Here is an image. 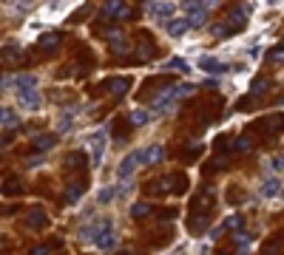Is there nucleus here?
Here are the masks:
<instances>
[{"instance_id": "39448f33", "label": "nucleus", "mask_w": 284, "mask_h": 255, "mask_svg": "<svg viewBox=\"0 0 284 255\" xmlns=\"http://www.w3.org/2000/svg\"><path fill=\"white\" fill-rule=\"evenodd\" d=\"M248 11H250V6H239V9H233L230 14L224 17V26L230 28V31H242L244 23H248V17H250Z\"/></svg>"}, {"instance_id": "f3484780", "label": "nucleus", "mask_w": 284, "mask_h": 255, "mask_svg": "<svg viewBox=\"0 0 284 255\" xmlns=\"http://www.w3.org/2000/svg\"><path fill=\"white\" fill-rule=\"evenodd\" d=\"M128 119H131V125L142 128V125H148L154 119V114H151V111H142V108H136V111H131V116H128Z\"/></svg>"}, {"instance_id": "f8f14e48", "label": "nucleus", "mask_w": 284, "mask_h": 255, "mask_svg": "<svg viewBox=\"0 0 284 255\" xmlns=\"http://www.w3.org/2000/svg\"><path fill=\"white\" fill-rule=\"evenodd\" d=\"M12 82H14L18 94H23V91H37V77H34V74H20V77H12Z\"/></svg>"}, {"instance_id": "b1692460", "label": "nucleus", "mask_w": 284, "mask_h": 255, "mask_svg": "<svg viewBox=\"0 0 284 255\" xmlns=\"http://www.w3.org/2000/svg\"><path fill=\"white\" fill-rule=\"evenodd\" d=\"M151 54H154V45L148 43V40H142V43H140V48H136V60H140V62H145L148 57H151Z\"/></svg>"}, {"instance_id": "9d476101", "label": "nucleus", "mask_w": 284, "mask_h": 255, "mask_svg": "<svg viewBox=\"0 0 284 255\" xmlns=\"http://www.w3.org/2000/svg\"><path fill=\"white\" fill-rule=\"evenodd\" d=\"M108 45H111L114 54H128V43H125V34L120 28H111V31H108Z\"/></svg>"}, {"instance_id": "cd10ccee", "label": "nucleus", "mask_w": 284, "mask_h": 255, "mask_svg": "<svg viewBox=\"0 0 284 255\" xmlns=\"http://www.w3.org/2000/svg\"><path fill=\"white\" fill-rule=\"evenodd\" d=\"M71 125H74V114H62L60 122H57V131L66 133V131H71Z\"/></svg>"}, {"instance_id": "f257e3e1", "label": "nucleus", "mask_w": 284, "mask_h": 255, "mask_svg": "<svg viewBox=\"0 0 284 255\" xmlns=\"http://www.w3.org/2000/svg\"><path fill=\"white\" fill-rule=\"evenodd\" d=\"M188 94H194V85H188V82H179V85H174V88H165L160 94V97L154 99V114H168V111H174V105H176L182 97H188Z\"/></svg>"}, {"instance_id": "0eeeda50", "label": "nucleus", "mask_w": 284, "mask_h": 255, "mask_svg": "<svg viewBox=\"0 0 284 255\" xmlns=\"http://www.w3.org/2000/svg\"><path fill=\"white\" fill-rule=\"evenodd\" d=\"M136 153H140V150H136ZM136 153H128V156L120 162V167H116V176L122 179V182H128V179L134 176V170L140 167V162H136Z\"/></svg>"}, {"instance_id": "393cba45", "label": "nucleus", "mask_w": 284, "mask_h": 255, "mask_svg": "<svg viewBox=\"0 0 284 255\" xmlns=\"http://www.w3.org/2000/svg\"><path fill=\"white\" fill-rule=\"evenodd\" d=\"M250 148H253V139H250V136H239L236 145H233V153H248Z\"/></svg>"}, {"instance_id": "c756f323", "label": "nucleus", "mask_w": 284, "mask_h": 255, "mask_svg": "<svg viewBox=\"0 0 284 255\" xmlns=\"http://www.w3.org/2000/svg\"><path fill=\"white\" fill-rule=\"evenodd\" d=\"M210 34L216 37V40H222L224 34H230V28L224 26V23H216V26H210Z\"/></svg>"}, {"instance_id": "20e7f679", "label": "nucleus", "mask_w": 284, "mask_h": 255, "mask_svg": "<svg viewBox=\"0 0 284 255\" xmlns=\"http://www.w3.org/2000/svg\"><path fill=\"white\" fill-rule=\"evenodd\" d=\"M102 17L128 20V17H131V9L125 6V0H106V3H102Z\"/></svg>"}, {"instance_id": "72a5a7b5", "label": "nucleus", "mask_w": 284, "mask_h": 255, "mask_svg": "<svg viewBox=\"0 0 284 255\" xmlns=\"http://www.w3.org/2000/svg\"><path fill=\"white\" fill-rule=\"evenodd\" d=\"M66 165H68V167H77V165H82V153H74V156H71L68 162H66Z\"/></svg>"}, {"instance_id": "2eb2a0df", "label": "nucleus", "mask_w": 284, "mask_h": 255, "mask_svg": "<svg viewBox=\"0 0 284 255\" xmlns=\"http://www.w3.org/2000/svg\"><path fill=\"white\" fill-rule=\"evenodd\" d=\"M114 230H111V224H108L106 230H102V233H100L97 238H94V247H100V250H111V247H114Z\"/></svg>"}, {"instance_id": "c85d7f7f", "label": "nucleus", "mask_w": 284, "mask_h": 255, "mask_svg": "<svg viewBox=\"0 0 284 255\" xmlns=\"http://www.w3.org/2000/svg\"><path fill=\"white\" fill-rule=\"evenodd\" d=\"M148 213H151V204H145V202H140V204H134V207H131V216H134V219L148 216Z\"/></svg>"}, {"instance_id": "f704fd0d", "label": "nucleus", "mask_w": 284, "mask_h": 255, "mask_svg": "<svg viewBox=\"0 0 284 255\" xmlns=\"http://www.w3.org/2000/svg\"><path fill=\"white\" fill-rule=\"evenodd\" d=\"M48 253H52L48 247H34V250H32V255H48Z\"/></svg>"}, {"instance_id": "4468645a", "label": "nucleus", "mask_w": 284, "mask_h": 255, "mask_svg": "<svg viewBox=\"0 0 284 255\" xmlns=\"http://www.w3.org/2000/svg\"><path fill=\"white\" fill-rule=\"evenodd\" d=\"M199 68L208 71V74H224V71H228V65H224V62H219V60H213V57H202V60H199Z\"/></svg>"}, {"instance_id": "aec40b11", "label": "nucleus", "mask_w": 284, "mask_h": 255, "mask_svg": "<svg viewBox=\"0 0 284 255\" xmlns=\"http://www.w3.org/2000/svg\"><path fill=\"white\" fill-rule=\"evenodd\" d=\"M54 142H57L54 133H43V136H37V139L32 142V148L34 150H48V148H54Z\"/></svg>"}, {"instance_id": "6ab92c4d", "label": "nucleus", "mask_w": 284, "mask_h": 255, "mask_svg": "<svg viewBox=\"0 0 284 255\" xmlns=\"http://www.w3.org/2000/svg\"><path fill=\"white\" fill-rule=\"evenodd\" d=\"M18 125V114L9 111L6 105H0V128H14Z\"/></svg>"}, {"instance_id": "2f4dec72", "label": "nucleus", "mask_w": 284, "mask_h": 255, "mask_svg": "<svg viewBox=\"0 0 284 255\" xmlns=\"http://www.w3.org/2000/svg\"><path fill=\"white\" fill-rule=\"evenodd\" d=\"M270 170H273V173H282L284 170V153L282 156H276V159H270Z\"/></svg>"}, {"instance_id": "dca6fc26", "label": "nucleus", "mask_w": 284, "mask_h": 255, "mask_svg": "<svg viewBox=\"0 0 284 255\" xmlns=\"http://www.w3.org/2000/svg\"><path fill=\"white\" fill-rule=\"evenodd\" d=\"M128 88H131V82L125 77H116V79H108V91L114 94V97H125L128 94Z\"/></svg>"}, {"instance_id": "bb28decb", "label": "nucleus", "mask_w": 284, "mask_h": 255, "mask_svg": "<svg viewBox=\"0 0 284 255\" xmlns=\"http://www.w3.org/2000/svg\"><path fill=\"white\" fill-rule=\"evenodd\" d=\"M120 190H122V187H102V190H100V196H97V199H100V202H102V204H106V202H111V199H114V196L120 193Z\"/></svg>"}, {"instance_id": "1a4fd4ad", "label": "nucleus", "mask_w": 284, "mask_h": 255, "mask_svg": "<svg viewBox=\"0 0 284 255\" xmlns=\"http://www.w3.org/2000/svg\"><path fill=\"white\" fill-rule=\"evenodd\" d=\"M216 6V0H182V11L188 14H196V11H210Z\"/></svg>"}, {"instance_id": "7c9ffc66", "label": "nucleus", "mask_w": 284, "mask_h": 255, "mask_svg": "<svg viewBox=\"0 0 284 255\" xmlns=\"http://www.w3.org/2000/svg\"><path fill=\"white\" fill-rule=\"evenodd\" d=\"M242 224H244L242 216H230V219L224 221V227H228V230H242Z\"/></svg>"}, {"instance_id": "a211bd4d", "label": "nucleus", "mask_w": 284, "mask_h": 255, "mask_svg": "<svg viewBox=\"0 0 284 255\" xmlns=\"http://www.w3.org/2000/svg\"><path fill=\"white\" fill-rule=\"evenodd\" d=\"M43 224H46L43 207H32V213H28V227H32V230H40Z\"/></svg>"}, {"instance_id": "7ed1b4c3", "label": "nucleus", "mask_w": 284, "mask_h": 255, "mask_svg": "<svg viewBox=\"0 0 284 255\" xmlns=\"http://www.w3.org/2000/svg\"><path fill=\"white\" fill-rule=\"evenodd\" d=\"M91 167H100L102 165V156H106V131H97V133H91Z\"/></svg>"}, {"instance_id": "c9c22d12", "label": "nucleus", "mask_w": 284, "mask_h": 255, "mask_svg": "<svg viewBox=\"0 0 284 255\" xmlns=\"http://www.w3.org/2000/svg\"><path fill=\"white\" fill-rule=\"evenodd\" d=\"M122 255H134V253H122Z\"/></svg>"}, {"instance_id": "423d86ee", "label": "nucleus", "mask_w": 284, "mask_h": 255, "mask_svg": "<svg viewBox=\"0 0 284 255\" xmlns=\"http://www.w3.org/2000/svg\"><path fill=\"white\" fill-rule=\"evenodd\" d=\"M165 159V148H160V145H151V148H145L136 153V162H140V167L145 165H156V162H162Z\"/></svg>"}, {"instance_id": "5701e85b", "label": "nucleus", "mask_w": 284, "mask_h": 255, "mask_svg": "<svg viewBox=\"0 0 284 255\" xmlns=\"http://www.w3.org/2000/svg\"><path fill=\"white\" fill-rule=\"evenodd\" d=\"M165 71H182V74H188V71H190V65H188L182 57H174V60L165 62Z\"/></svg>"}, {"instance_id": "6e6552de", "label": "nucleus", "mask_w": 284, "mask_h": 255, "mask_svg": "<svg viewBox=\"0 0 284 255\" xmlns=\"http://www.w3.org/2000/svg\"><path fill=\"white\" fill-rule=\"evenodd\" d=\"M165 31H168L174 40H179V37H185L188 31H190V23H188V17H176V20H168L165 23Z\"/></svg>"}, {"instance_id": "ddd939ff", "label": "nucleus", "mask_w": 284, "mask_h": 255, "mask_svg": "<svg viewBox=\"0 0 284 255\" xmlns=\"http://www.w3.org/2000/svg\"><path fill=\"white\" fill-rule=\"evenodd\" d=\"M18 97H20V105L26 108V111H37L40 108V91H23Z\"/></svg>"}, {"instance_id": "f03ea898", "label": "nucleus", "mask_w": 284, "mask_h": 255, "mask_svg": "<svg viewBox=\"0 0 284 255\" xmlns=\"http://www.w3.org/2000/svg\"><path fill=\"white\" fill-rule=\"evenodd\" d=\"M174 11H176V3H170V0H148V14L156 23H168Z\"/></svg>"}, {"instance_id": "4be33fe9", "label": "nucleus", "mask_w": 284, "mask_h": 255, "mask_svg": "<svg viewBox=\"0 0 284 255\" xmlns=\"http://www.w3.org/2000/svg\"><path fill=\"white\" fill-rule=\"evenodd\" d=\"M267 88H270L267 77H256V79H253V85H250V97H262Z\"/></svg>"}, {"instance_id": "473e14b6", "label": "nucleus", "mask_w": 284, "mask_h": 255, "mask_svg": "<svg viewBox=\"0 0 284 255\" xmlns=\"http://www.w3.org/2000/svg\"><path fill=\"white\" fill-rule=\"evenodd\" d=\"M282 60H284V45L276 48V51H270V62H282Z\"/></svg>"}, {"instance_id": "412c9836", "label": "nucleus", "mask_w": 284, "mask_h": 255, "mask_svg": "<svg viewBox=\"0 0 284 255\" xmlns=\"http://www.w3.org/2000/svg\"><path fill=\"white\" fill-rule=\"evenodd\" d=\"M37 45H40L43 51H52V48L60 45V34H43L40 40H37Z\"/></svg>"}, {"instance_id": "9b49d317", "label": "nucleus", "mask_w": 284, "mask_h": 255, "mask_svg": "<svg viewBox=\"0 0 284 255\" xmlns=\"http://www.w3.org/2000/svg\"><path fill=\"white\" fill-rule=\"evenodd\" d=\"M282 193V182L276 176H267L264 182H262V187H258V196L262 199H273V196H278Z\"/></svg>"}, {"instance_id": "a878e982", "label": "nucleus", "mask_w": 284, "mask_h": 255, "mask_svg": "<svg viewBox=\"0 0 284 255\" xmlns=\"http://www.w3.org/2000/svg\"><path fill=\"white\" fill-rule=\"evenodd\" d=\"M80 193H82V185H71L68 190H66V202H68V204H77Z\"/></svg>"}]
</instances>
